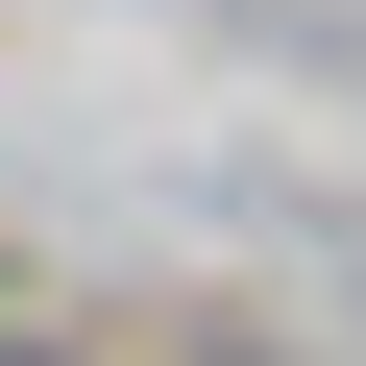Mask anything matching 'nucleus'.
<instances>
[{
    "label": "nucleus",
    "instance_id": "nucleus-1",
    "mask_svg": "<svg viewBox=\"0 0 366 366\" xmlns=\"http://www.w3.org/2000/svg\"><path fill=\"white\" fill-rule=\"evenodd\" d=\"M0 366H74V342H0Z\"/></svg>",
    "mask_w": 366,
    "mask_h": 366
}]
</instances>
